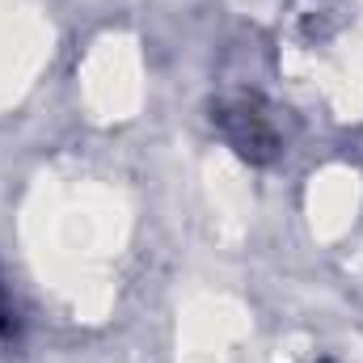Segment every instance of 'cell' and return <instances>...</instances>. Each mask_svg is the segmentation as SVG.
<instances>
[{
	"label": "cell",
	"mask_w": 363,
	"mask_h": 363,
	"mask_svg": "<svg viewBox=\"0 0 363 363\" xmlns=\"http://www.w3.org/2000/svg\"><path fill=\"white\" fill-rule=\"evenodd\" d=\"M211 123L224 131V140H228L245 161L267 165V161L279 157V131H274L271 114L262 110L258 97H245V93L220 97V101L211 106Z\"/></svg>",
	"instance_id": "6da1fadb"
}]
</instances>
